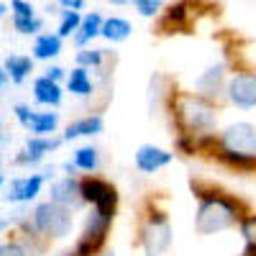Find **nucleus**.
I'll return each mask as SVG.
<instances>
[{"mask_svg":"<svg viewBox=\"0 0 256 256\" xmlns=\"http://www.w3.org/2000/svg\"><path fill=\"white\" fill-rule=\"evenodd\" d=\"M228 98L238 108H254L256 105V74H236L228 84Z\"/></svg>","mask_w":256,"mask_h":256,"instance_id":"6e6552de","label":"nucleus"},{"mask_svg":"<svg viewBox=\"0 0 256 256\" xmlns=\"http://www.w3.org/2000/svg\"><path fill=\"white\" fill-rule=\"evenodd\" d=\"M80 24H82V18H80V13L77 10H64L62 13V26H59V36L64 38V36H72L74 31H80Z\"/></svg>","mask_w":256,"mask_h":256,"instance_id":"4be33fe9","label":"nucleus"},{"mask_svg":"<svg viewBox=\"0 0 256 256\" xmlns=\"http://www.w3.org/2000/svg\"><path fill=\"white\" fill-rule=\"evenodd\" d=\"M59 52H62V36H38L36 46H34L36 59H52Z\"/></svg>","mask_w":256,"mask_h":256,"instance_id":"dca6fc26","label":"nucleus"},{"mask_svg":"<svg viewBox=\"0 0 256 256\" xmlns=\"http://www.w3.org/2000/svg\"><path fill=\"white\" fill-rule=\"evenodd\" d=\"M41 177H26V180H16L10 184V195L8 200L10 202H26V200H34L41 190Z\"/></svg>","mask_w":256,"mask_h":256,"instance_id":"9b49d317","label":"nucleus"},{"mask_svg":"<svg viewBox=\"0 0 256 256\" xmlns=\"http://www.w3.org/2000/svg\"><path fill=\"white\" fill-rule=\"evenodd\" d=\"M13 28L18 34H36L41 31V20L38 18H13Z\"/></svg>","mask_w":256,"mask_h":256,"instance_id":"393cba45","label":"nucleus"},{"mask_svg":"<svg viewBox=\"0 0 256 256\" xmlns=\"http://www.w3.org/2000/svg\"><path fill=\"white\" fill-rule=\"evenodd\" d=\"M102 131V118H84L74 126L67 128V134H64V141H72V138H80V136H95Z\"/></svg>","mask_w":256,"mask_h":256,"instance_id":"ddd939ff","label":"nucleus"},{"mask_svg":"<svg viewBox=\"0 0 256 256\" xmlns=\"http://www.w3.org/2000/svg\"><path fill=\"white\" fill-rule=\"evenodd\" d=\"M10 8H13V18H36L34 8L26 3V0H13Z\"/></svg>","mask_w":256,"mask_h":256,"instance_id":"a878e982","label":"nucleus"},{"mask_svg":"<svg viewBox=\"0 0 256 256\" xmlns=\"http://www.w3.org/2000/svg\"><path fill=\"white\" fill-rule=\"evenodd\" d=\"M28 128H31L34 134H52L54 128H56V116L54 113H34Z\"/></svg>","mask_w":256,"mask_h":256,"instance_id":"aec40b11","label":"nucleus"},{"mask_svg":"<svg viewBox=\"0 0 256 256\" xmlns=\"http://www.w3.org/2000/svg\"><path fill=\"white\" fill-rule=\"evenodd\" d=\"M36 100L41 105H59L62 102V90H59V84L49 77H41L36 80Z\"/></svg>","mask_w":256,"mask_h":256,"instance_id":"f8f14e48","label":"nucleus"},{"mask_svg":"<svg viewBox=\"0 0 256 256\" xmlns=\"http://www.w3.org/2000/svg\"><path fill=\"white\" fill-rule=\"evenodd\" d=\"M220 146H223V156L230 164L236 166L254 164L256 162V128L251 123L230 126L220 136Z\"/></svg>","mask_w":256,"mask_h":256,"instance_id":"f03ea898","label":"nucleus"},{"mask_svg":"<svg viewBox=\"0 0 256 256\" xmlns=\"http://www.w3.org/2000/svg\"><path fill=\"white\" fill-rule=\"evenodd\" d=\"M3 84H6V72L0 70V90H3Z\"/></svg>","mask_w":256,"mask_h":256,"instance_id":"2f4dec72","label":"nucleus"},{"mask_svg":"<svg viewBox=\"0 0 256 256\" xmlns=\"http://www.w3.org/2000/svg\"><path fill=\"white\" fill-rule=\"evenodd\" d=\"M59 3H62L64 8H70V10H80V8L84 6V0H59Z\"/></svg>","mask_w":256,"mask_h":256,"instance_id":"c756f323","label":"nucleus"},{"mask_svg":"<svg viewBox=\"0 0 256 256\" xmlns=\"http://www.w3.org/2000/svg\"><path fill=\"white\" fill-rule=\"evenodd\" d=\"M180 120L184 123V128H190V131H208V128L216 123V113H212V108L200 100V98H184L182 105H180Z\"/></svg>","mask_w":256,"mask_h":256,"instance_id":"423d86ee","label":"nucleus"},{"mask_svg":"<svg viewBox=\"0 0 256 256\" xmlns=\"http://www.w3.org/2000/svg\"><path fill=\"white\" fill-rule=\"evenodd\" d=\"M141 244L148 256H162L172 244V228L164 216H152L141 230Z\"/></svg>","mask_w":256,"mask_h":256,"instance_id":"39448f33","label":"nucleus"},{"mask_svg":"<svg viewBox=\"0 0 256 256\" xmlns=\"http://www.w3.org/2000/svg\"><path fill=\"white\" fill-rule=\"evenodd\" d=\"M134 6H136V10H138L141 16L152 18V16H156V13L162 10L164 0H134Z\"/></svg>","mask_w":256,"mask_h":256,"instance_id":"b1692460","label":"nucleus"},{"mask_svg":"<svg viewBox=\"0 0 256 256\" xmlns=\"http://www.w3.org/2000/svg\"><path fill=\"white\" fill-rule=\"evenodd\" d=\"M100 28H102V18L98 16V13H92V16H88L80 24V34H77V46H84L88 41H92L98 34H100Z\"/></svg>","mask_w":256,"mask_h":256,"instance_id":"f3484780","label":"nucleus"},{"mask_svg":"<svg viewBox=\"0 0 256 256\" xmlns=\"http://www.w3.org/2000/svg\"><path fill=\"white\" fill-rule=\"evenodd\" d=\"M82 198L88 202H92L95 208H108V210H116V202H118L116 190L102 180H84L82 182Z\"/></svg>","mask_w":256,"mask_h":256,"instance_id":"0eeeda50","label":"nucleus"},{"mask_svg":"<svg viewBox=\"0 0 256 256\" xmlns=\"http://www.w3.org/2000/svg\"><path fill=\"white\" fill-rule=\"evenodd\" d=\"M46 77H49V80H54V82H59V80L64 77V70H59V67H52V70L46 72Z\"/></svg>","mask_w":256,"mask_h":256,"instance_id":"7c9ffc66","label":"nucleus"},{"mask_svg":"<svg viewBox=\"0 0 256 256\" xmlns=\"http://www.w3.org/2000/svg\"><path fill=\"white\" fill-rule=\"evenodd\" d=\"M241 230H244V238H246V254L244 256H254L256 254V218H246Z\"/></svg>","mask_w":256,"mask_h":256,"instance_id":"5701e85b","label":"nucleus"},{"mask_svg":"<svg viewBox=\"0 0 256 256\" xmlns=\"http://www.w3.org/2000/svg\"><path fill=\"white\" fill-rule=\"evenodd\" d=\"M238 220H241V216H238L236 202H230L228 198H220V195H210L200 202L195 230L200 236H210V233H220L230 226H236Z\"/></svg>","mask_w":256,"mask_h":256,"instance_id":"f257e3e1","label":"nucleus"},{"mask_svg":"<svg viewBox=\"0 0 256 256\" xmlns=\"http://www.w3.org/2000/svg\"><path fill=\"white\" fill-rule=\"evenodd\" d=\"M113 212H116V210L95 208L92 218L88 220V228H84V233H82L77 256H92V254L102 246L105 236H108V230H110V223H113Z\"/></svg>","mask_w":256,"mask_h":256,"instance_id":"20e7f679","label":"nucleus"},{"mask_svg":"<svg viewBox=\"0 0 256 256\" xmlns=\"http://www.w3.org/2000/svg\"><path fill=\"white\" fill-rule=\"evenodd\" d=\"M77 62H80V67H88V64L98 67V64L102 62V52H80L77 54Z\"/></svg>","mask_w":256,"mask_h":256,"instance_id":"bb28decb","label":"nucleus"},{"mask_svg":"<svg viewBox=\"0 0 256 256\" xmlns=\"http://www.w3.org/2000/svg\"><path fill=\"white\" fill-rule=\"evenodd\" d=\"M169 162H172V154L164 152V148H156V146H141L138 154H136V166L146 174L159 172V169L166 166Z\"/></svg>","mask_w":256,"mask_h":256,"instance_id":"1a4fd4ad","label":"nucleus"},{"mask_svg":"<svg viewBox=\"0 0 256 256\" xmlns=\"http://www.w3.org/2000/svg\"><path fill=\"white\" fill-rule=\"evenodd\" d=\"M100 36H105L108 41H126L128 36H131V24L123 20V18H110V20L102 24Z\"/></svg>","mask_w":256,"mask_h":256,"instance_id":"4468645a","label":"nucleus"},{"mask_svg":"<svg viewBox=\"0 0 256 256\" xmlns=\"http://www.w3.org/2000/svg\"><path fill=\"white\" fill-rule=\"evenodd\" d=\"M70 90L72 92H77V95H90L92 92V84H90V77H88V72H84V67H77L72 74H70Z\"/></svg>","mask_w":256,"mask_h":256,"instance_id":"6ab92c4d","label":"nucleus"},{"mask_svg":"<svg viewBox=\"0 0 256 256\" xmlns=\"http://www.w3.org/2000/svg\"><path fill=\"white\" fill-rule=\"evenodd\" d=\"M52 148H56L54 141H46V138H31L28 146H26V154H24V156H18V162H20V164H36L46 152H52Z\"/></svg>","mask_w":256,"mask_h":256,"instance_id":"2eb2a0df","label":"nucleus"},{"mask_svg":"<svg viewBox=\"0 0 256 256\" xmlns=\"http://www.w3.org/2000/svg\"><path fill=\"white\" fill-rule=\"evenodd\" d=\"M0 256H31V254L20 244H3L0 246Z\"/></svg>","mask_w":256,"mask_h":256,"instance_id":"cd10ccee","label":"nucleus"},{"mask_svg":"<svg viewBox=\"0 0 256 256\" xmlns=\"http://www.w3.org/2000/svg\"><path fill=\"white\" fill-rule=\"evenodd\" d=\"M6 72H10V80L20 84L26 80V74L31 72V59H26V56H10L6 62Z\"/></svg>","mask_w":256,"mask_h":256,"instance_id":"a211bd4d","label":"nucleus"},{"mask_svg":"<svg viewBox=\"0 0 256 256\" xmlns=\"http://www.w3.org/2000/svg\"><path fill=\"white\" fill-rule=\"evenodd\" d=\"M34 230L46 238H64L72 230V210L59 202H44L34 212Z\"/></svg>","mask_w":256,"mask_h":256,"instance_id":"7ed1b4c3","label":"nucleus"},{"mask_svg":"<svg viewBox=\"0 0 256 256\" xmlns=\"http://www.w3.org/2000/svg\"><path fill=\"white\" fill-rule=\"evenodd\" d=\"M6 13V6H0V16H3Z\"/></svg>","mask_w":256,"mask_h":256,"instance_id":"72a5a7b5","label":"nucleus"},{"mask_svg":"<svg viewBox=\"0 0 256 256\" xmlns=\"http://www.w3.org/2000/svg\"><path fill=\"white\" fill-rule=\"evenodd\" d=\"M108 256H113V254H108Z\"/></svg>","mask_w":256,"mask_h":256,"instance_id":"f704fd0d","label":"nucleus"},{"mask_svg":"<svg viewBox=\"0 0 256 256\" xmlns=\"http://www.w3.org/2000/svg\"><path fill=\"white\" fill-rule=\"evenodd\" d=\"M100 164L98 159V152L95 148H80V152L74 154V166L77 169H84V172H95Z\"/></svg>","mask_w":256,"mask_h":256,"instance_id":"412c9836","label":"nucleus"},{"mask_svg":"<svg viewBox=\"0 0 256 256\" xmlns=\"http://www.w3.org/2000/svg\"><path fill=\"white\" fill-rule=\"evenodd\" d=\"M52 200L59 202V205H67V208H77L80 202H84L82 198V182L67 177V180H62L52 187Z\"/></svg>","mask_w":256,"mask_h":256,"instance_id":"9d476101","label":"nucleus"},{"mask_svg":"<svg viewBox=\"0 0 256 256\" xmlns=\"http://www.w3.org/2000/svg\"><path fill=\"white\" fill-rule=\"evenodd\" d=\"M16 116H18V120H20V126H31V118H34V113L26 108V105H18V108H16Z\"/></svg>","mask_w":256,"mask_h":256,"instance_id":"c85d7f7f","label":"nucleus"},{"mask_svg":"<svg viewBox=\"0 0 256 256\" xmlns=\"http://www.w3.org/2000/svg\"><path fill=\"white\" fill-rule=\"evenodd\" d=\"M110 3H116V6H126V3H131V0H110Z\"/></svg>","mask_w":256,"mask_h":256,"instance_id":"473e14b6","label":"nucleus"}]
</instances>
